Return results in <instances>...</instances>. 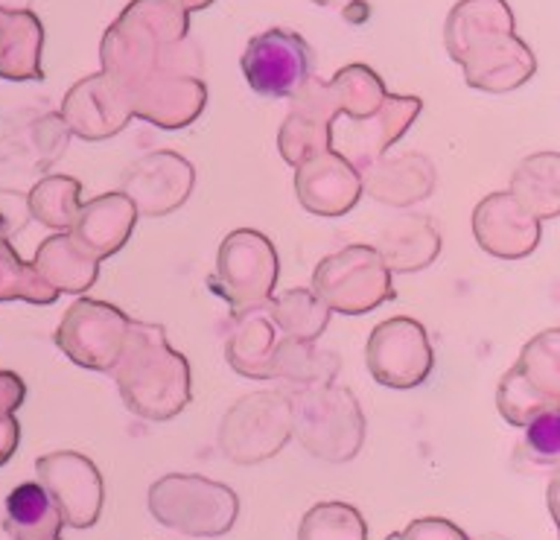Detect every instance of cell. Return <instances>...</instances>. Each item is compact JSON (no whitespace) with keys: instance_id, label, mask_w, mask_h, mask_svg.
<instances>
[{"instance_id":"obj_1","label":"cell","mask_w":560,"mask_h":540,"mask_svg":"<svg viewBox=\"0 0 560 540\" xmlns=\"http://www.w3.org/2000/svg\"><path fill=\"white\" fill-rule=\"evenodd\" d=\"M149 508L158 524L178 532L217 538L225 535L236 520L240 499L231 489L205 476H164L149 491Z\"/></svg>"},{"instance_id":"obj_2","label":"cell","mask_w":560,"mask_h":540,"mask_svg":"<svg viewBox=\"0 0 560 540\" xmlns=\"http://www.w3.org/2000/svg\"><path fill=\"white\" fill-rule=\"evenodd\" d=\"M313 70V53L295 33L269 30L257 35L243 56L248 85L262 96H295Z\"/></svg>"},{"instance_id":"obj_3","label":"cell","mask_w":560,"mask_h":540,"mask_svg":"<svg viewBox=\"0 0 560 540\" xmlns=\"http://www.w3.org/2000/svg\"><path fill=\"white\" fill-rule=\"evenodd\" d=\"M292 418L278 398H248L222 424V450L231 462H266L287 445Z\"/></svg>"},{"instance_id":"obj_4","label":"cell","mask_w":560,"mask_h":540,"mask_svg":"<svg viewBox=\"0 0 560 540\" xmlns=\"http://www.w3.org/2000/svg\"><path fill=\"white\" fill-rule=\"evenodd\" d=\"M362 415L348 394L310 398L295 412V433L301 445L327 462H348L362 447Z\"/></svg>"},{"instance_id":"obj_5","label":"cell","mask_w":560,"mask_h":540,"mask_svg":"<svg viewBox=\"0 0 560 540\" xmlns=\"http://www.w3.org/2000/svg\"><path fill=\"white\" fill-rule=\"evenodd\" d=\"M42 489L59 508L61 520L73 529H88L103 512V476L91 459L79 453H52L38 459Z\"/></svg>"},{"instance_id":"obj_6","label":"cell","mask_w":560,"mask_h":540,"mask_svg":"<svg viewBox=\"0 0 560 540\" xmlns=\"http://www.w3.org/2000/svg\"><path fill=\"white\" fill-rule=\"evenodd\" d=\"M3 526L15 540H50L59 538L65 520L42 482H24L7 497Z\"/></svg>"},{"instance_id":"obj_7","label":"cell","mask_w":560,"mask_h":540,"mask_svg":"<svg viewBox=\"0 0 560 540\" xmlns=\"http://www.w3.org/2000/svg\"><path fill=\"white\" fill-rule=\"evenodd\" d=\"M298 540H368L365 520L345 503H318L301 520Z\"/></svg>"},{"instance_id":"obj_8","label":"cell","mask_w":560,"mask_h":540,"mask_svg":"<svg viewBox=\"0 0 560 540\" xmlns=\"http://www.w3.org/2000/svg\"><path fill=\"white\" fill-rule=\"evenodd\" d=\"M528 450L540 462L555 464L558 459V412H546L528 424Z\"/></svg>"},{"instance_id":"obj_9","label":"cell","mask_w":560,"mask_h":540,"mask_svg":"<svg viewBox=\"0 0 560 540\" xmlns=\"http://www.w3.org/2000/svg\"><path fill=\"white\" fill-rule=\"evenodd\" d=\"M388 540H467L458 526L441 517H427V520H415L409 529L394 532Z\"/></svg>"},{"instance_id":"obj_10","label":"cell","mask_w":560,"mask_h":540,"mask_svg":"<svg viewBox=\"0 0 560 540\" xmlns=\"http://www.w3.org/2000/svg\"><path fill=\"white\" fill-rule=\"evenodd\" d=\"M18 447V421L12 415L0 412V464L9 462V456L15 453Z\"/></svg>"},{"instance_id":"obj_11","label":"cell","mask_w":560,"mask_h":540,"mask_svg":"<svg viewBox=\"0 0 560 540\" xmlns=\"http://www.w3.org/2000/svg\"><path fill=\"white\" fill-rule=\"evenodd\" d=\"M50 540H59V538H50Z\"/></svg>"}]
</instances>
